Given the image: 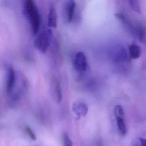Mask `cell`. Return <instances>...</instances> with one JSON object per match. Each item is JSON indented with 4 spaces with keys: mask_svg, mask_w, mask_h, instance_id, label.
<instances>
[{
    "mask_svg": "<svg viewBox=\"0 0 146 146\" xmlns=\"http://www.w3.org/2000/svg\"><path fill=\"white\" fill-rule=\"evenodd\" d=\"M26 130L28 133V135L30 136V138L32 140H36V137L35 135V134L33 133V131H32L31 128L28 126L26 127Z\"/></svg>",
    "mask_w": 146,
    "mask_h": 146,
    "instance_id": "obj_16",
    "label": "cell"
},
{
    "mask_svg": "<svg viewBox=\"0 0 146 146\" xmlns=\"http://www.w3.org/2000/svg\"><path fill=\"white\" fill-rule=\"evenodd\" d=\"M73 110L79 118H80L81 116L86 117L88 111V107L84 103H74L73 105Z\"/></svg>",
    "mask_w": 146,
    "mask_h": 146,
    "instance_id": "obj_8",
    "label": "cell"
},
{
    "mask_svg": "<svg viewBox=\"0 0 146 146\" xmlns=\"http://www.w3.org/2000/svg\"><path fill=\"white\" fill-rule=\"evenodd\" d=\"M53 37V32L50 29H46L42 32L34 41V45L42 53L48 51L50 46Z\"/></svg>",
    "mask_w": 146,
    "mask_h": 146,
    "instance_id": "obj_2",
    "label": "cell"
},
{
    "mask_svg": "<svg viewBox=\"0 0 146 146\" xmlns=\"http://www.w3.org/2000/svg\"><path fill=\"white\" fill-rule=\"evenodd\" d=\"M135 146H141V145L139 141V142H136L135 143Z\"/></svg>",
    "mask_w": 146,
    "mask_h": 146,
    "instance_id": "obj_18",
    "label": "cell"
},
{
    "mask_svg": "<svg viewBox=\"0 0 146 146\" xmlns=\"http://www.w3.org/2000/svg\"><path fill=\"white\" fill-rule=\"evenodd\" d=\"M64 146H73V143L72 140L67 133L64 134L63 136Z\"/></svg>",
    "mask_w": 146,
    "mask_h": 146,
    "instance_id": "obj_15",
    "label": "cell"
},
{
    "mask_svg": "<svg viewBox=\"0 0 146 146\" xmlns=\"http://www.w3.org/2000/svg\"><path fill=\"white\" fill-rule=\"evenodd\" d=\"M17 77L15 71L12 66H9L7 68L6 91L8 93L12 92L16 85Z\"/></svg>",
    "mask_w": 146,
    "mask_h": 146,
    "instance_id": "obj_5",
    "label": "cell"
},
{
    "mask_svg": "<svg viewBox=\"0 0 146 146\" xmlns=\"http://www.w3.org/2000/svg\"><path fill=\"white\" fill-rule=\"evenodd\" d=\"M115 16L125 27V28H127V30L133 34L135 25H134L122 13H116L115 14Z\"/></svg>",
    "mask_w": 146,
    "mask_h": 146,
    "instance_id": "obj_7",
    "label": "cell"
},
{
    "mask_svg": "<svg viewBox=\"0 0 146 146\" xmlns=\"http://www.w3.org/2000/svg\"><path fill=\"white\" fill-rule=\"evenodd\" d=\"M128 2L129 5L133 10L139 13H141V8L139 1L137 0H129Z\"/></svg>",
    "mask_w": 146,
    "mask_h": 146,
    "instance_id": "obj_14",
    "label": "cell"
},
{
    "mask_svg": "<svg viewBox=\"0 0 146 146\" xmlns=\"http://www.w3.org/2000/svg\"><path fill=\"white\" fill-rule=\"evenodd\" d=\"M128 50L129 56L133 59H138L141 55V48L137 45H130L129 46Z\"/></svg>",
    "mask_w": 146,
    "mask_h": 146,
    "instance_id": "obj_10",
    "label": "cell"
},
{
    "mask_svg": "<svg viewBox=\"0 0 146 146\" xmlns=\"http://www.w3.org/2000/svg\"><path fill=\"white\" fill-rule=\"evenodd\" d=\"M134 35L136 36V37L141 42L144 40L145 36V27L141 24H136L135 27Z\"/></svg>",
    "mask_w": 146,
    "mask_h": 146,
    "instance_id": "obj_11",
    "label": "cell"
},
{
    "mask_svg": "<svg viewBox=\"0 0 146 146\" xmlns=\"http://www.w3.org/2000/svg\"><path fill=\"white\" fill-rule=\"evenodd\" d=\"M48 24L51 28H56L57 25V16L55 8L54 6L50 8L48 16Z\"/></svg>",
    "mask_w": 146,
    "mask_h": 146,
    "instance_id": "obj_9",
    "label": "cell"
},
{
    "mask_svg": "<svg viewBox=\"0 0 146 146\" xmlns=\"http://www.w3.org/2000/svg\"><path fill=\"white\" fill-rule=\"evenodd\" d=\"M73 64L76 71L83 72L87 70V60L84 52L79 51L76 54L74 58Z\"/></svg>",
    "mask_w": 146,
    "mask_h": 146,
    "instance_id": "obj_4",
    "label": "cell"
},
{
    "mask_svg": "<svg viewBox=\"0 0 146 146\" xmlns=\"http://www.w3.org/2000/svg\"><path fill=\"white\" fill-rule=\"evenodd\" d=\"M117 127L121 134L125 135L127 133V129L124 121V116L116 117Z\"/></svg>",
    "mask_w": 146,
    "mask_h": 146,
    "instance_id": "obj_12",
    "label": "cell"
},
{
    "mask_svg": "<svg viewBox=\"0 0 146 146\" xmlns=\"http://www.w3.org/2000/svg\"><path fill=\"white\" fill-rule=\"evenodd\" d=\"M139 141L141 146H146V139L141 138L139 139Z\"/></svg>",
    "mask_w": 146,
    "mask_h": 146,
    "instance_id": "obj_17",
    "label": "cell"
},
{
    "mask_svg": "<svg viewBox=\"0 0 146 146\" xmlns=\"http://www.w3.org/2000/svg\"><path fill=\"white\" fill-rule=\"evenodd\" d=\"M76 7L74 1H68L66 2L64 6V14L65 20L67 23L70 24L72 21L74 13Z\"/></svg>",
    "mask_w": 146,
    "mask_h": 146,
    "instance_id": "obj_6",
    "label": "cell"
},
{
    "mask_svg": "<svg viewBox=\"0 0 146 146\" xmlns=\"http://www.w3.org/2000/svg\"><path fill=\"white\" fill-rule=\"evenodd\" d=\"M112 53L113 60L117 63L125 64L130 61V57L127 50L121 45H117L114 49Z\"/></svg>",
    "mask_w": 146,
    "mask_h": 146,
    "instance_id": "obj_3",
    "label": "cell"
},
{
    "mask_svg": "<svg viewBox=\"0 0 146 146\" xmlns=\"http://www.w3.org/2000/svg\"><path fill=\"white\" fill-rule=\"evenodd\" d=\"M54 91L57 102L60 103L62 99V93L60 84L58 80H56L55 81Z\"/></svg>",
    "mask_w": 146,
    "mask_h": 146,
    "instance_id": "obj_13",
    "label": "cell"
},
{
    "mask_svg": "<svg viewBox=\"0 0 146 146\" xmlns=\"http://www.w3.org/2000/svg\"><path fill=\"white\" fill-rule=\"evenodd\" d=\"M24 15L28 20L33 33L37 34L40 27V17L39 13L34 1L27 0L23 5Z\"/></svg>",
    "mask_w": 146,
    "mask_h": 146,
    "instance_id": "obj_1",
    "label": "cell"
}]
</instances>
